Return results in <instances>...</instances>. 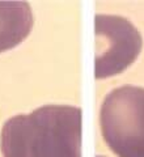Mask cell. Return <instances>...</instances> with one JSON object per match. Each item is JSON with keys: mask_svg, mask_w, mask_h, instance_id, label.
Returning a JSON list of instances; mask_svg holds the SVG:
<instances>
[{"mask_svg": "<svg viewBox=\"0 0 144 157\" xmlns=\"http://www.w3.org/2000/svg\"><path fill=\"white\" fill-rule=\"evenodd\" d=\"M101 130L110 149L119 157H144V88L121 86L101 106Z\"/></svg>", "mask_w": 144, "mask_h": 157, "instance_id": "7a4b0ae2", "label": "cell"}, {"mask_svg": "<svg viewBox=\"0 0 144 157\" xmlns=\"http://www.w3.org/2000/svg\"><path fill=\"white\" fill-rule=\"evenodd\" d=\"M98 157H102V156H98Z\"/></svg>", "mask_w": 144, "mask_h": 157, "instance_id": "5b68a950", "label": "cell"}, {"mask_svg": "<svg viewBox=\"0 0 144 157\" xmlns=\"http://www.w3.org/2000/svg\"><path fill=\"white\" fill-rule=\"evenodd\" d=\"M4 157H81V110L49 105L8 119L2 132Z\"/></svg>", "mask_w": 144, "mask_h": 157, "instance_id": "6da1fadb", "label": "cell"}, {"mask_svg": "<svg viewBox=\"0 0 144 157\" xmlns=\"http://www.w3.org/2000/svg\"><path fill=\"white\" fill-rule=\"evenodd\" d=\"M96 26V78L121 73L131 66L142 50V36L128 21L119 16L97 14Z\"/></svg>", "mask_w": 144, "mask_h": 157, "instance_id": "3957f363", "label": "cell"}, {"mask_svg": "<svg viewBox=\"0 0 144 157\" xmlns=\"http://www.w3.org/2000/svg\"><path fill=\"white\" fill-rule=\"evenodd\" d=\"M33 26L32 8L25 2H0V52L17 46Z\"/></svg>", "mask_w": 144, "mask_h": 157, "instance_id": "277c9868", "label": "cell"}]
</instances>
